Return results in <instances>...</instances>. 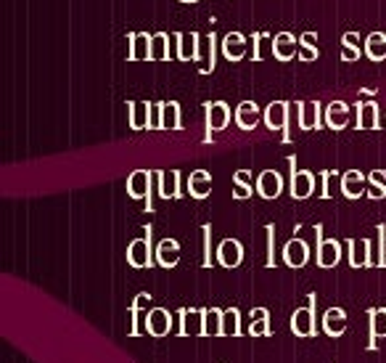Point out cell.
<instances>
[{
  "mask_svg": "<svg viewBox=\"0 0 386 363\" xmlns=\"http://www.w3.org/2000/svg\"><path fill=\"white\" fill-rule=\"evenodd\" d=\"M162 130H183V109H180L177 101H165Z\"/></svg>",
  "mask_w": 386,
  "mask_h": 363,
  "instance_id": "cell-34",
  "label": "cell"
},
{
  "mask_svg": "<svg viewBox=\"0 0 386 363\" xmlns=\"http://www.w3.org/2000/svg\"><path fill=\"white\" fill-rule=\"evenodd\" d=\"M349 265L352 268H368L373 265V242L370 239H349Z\"/></svg>",
  "mask_w": 386,
  "mask_h": 363,
  "instance_id": "cell-20",
  "label": "cell"
},
{
  "mask_svg": "<svg viewBox=\"0 0 386 363\" xmlns=\"http://www.w3.org/2000/svg\"><path fill=\"white\" fill-rule=\"evenodd\" d=\"M249 45H251V38H246L243 32H228V35L222 38V59L225 61L249 59Z\"/></svg>",
  "mask_w": 386,
  "mask_h": 363,
  "instance_id": "cell-10",
  "label": "cell"
},
{
  "mask_svg": "<svg viewBox=\"0 0 386 363\" xmlns=\"http://www.w3.org/2000/svg\"><path fill=\"white\" fill-rule=\"evenodd\" d=\"M185 188H188V194L193 199H206L212 194V173L209 170H193L191 175H188Z\"/></svg>",
  "mask_w": 386,
  "mask_h": 363,
  "instance_id": "cell-25",
  "label": "cell"
},
{
  "mask_svg": "<svg viewBox=\"0 0 386 363\" xmlns=\"http://www.w3.org/2000/svg\"><path fill=\"white\" fill-rule=\"evenodd\" d=\"M384 119H386V114H384Z\"/></svg>",
  "mask_w": 386,
  "mask_h": 363,
  "instance_id": "cell-47",
  "label": "cell"
},
{
  "mask_svg": "<svg viewBox=\"0 0 386 363\" xmlns=\"http://www.w3.org/2000/svg\"><path fill=\"white\" fill-rule=\"evenodd\" d=\"M352 122V107L344 101H331L326 107V128L331 130H344Z\"/></svg>",
  "mask_w": 386,
  "mask_h": 363,
  "instance_id": "cell-22",
  "label": "cell"
},
{
  "mask_svg": "<svg viewBox=\"0 0 386 363\" xmlns=\"http://www.w3.org/2000/svg\"><path fill=\"white\" fill-rule=\"evenodd\" d=\"M214 260L222 268H238L243 263V244L238 239H222L214 249Z\"/></svg>",
  "mask_w": 386,
  "mask_h": 363,
  "instance_id": "cell-11",
  "label": "cell"
},
{
  "mask_svg": "<svg viewBox=\"0 0 386 363\" xmlns=\"http://www.w3.org/2000/svg\"><path fill=\"white\" fill-rule=\"evenodd\" d=\"M291 107L294 104H289V101H270L265 107V125H268V130H283V143H291Z\"/></svg>",
  "mask_w": 386,
  "mask_h": 363,
  "instance_id": "cell-4",
  "label": "cell"
},
{
  "mask_svg": "<svg viewBox=\"0 0 386 363\" xmlns=\"http://www.w3.org/2000/svg\"><path fill=\"white\" fill-rule=\"evenodd\" d=\"M365 197L373 199V202L386 199V173H384V170H370V175H368Z\"/></svg>",
  "mask_w": 386,
  "mask_h": 363,
  "instance_id": "cell-35",
  "label": "cell"
},
{
  "mask_svg": "<svg viewBox=\"0 0 386 363\" xmlns=\"http://www.w3.org/2000/svg\"><path fill=\"white\" fill-rule=\"evenodd\" d=\"M159 178V199H180L183 197V180H180V173L177 170H159L156 173Z\"/></svg>",
  "mask_w": 386,
  "mask_h": 363,
  "instance_id": "cell-23",
  "label": "cell"
},
{
  "mask_svg": "<svg viewBox=\"0 0 386 363\" xmlns=\"http://www.w3.org/2000/svg\"><path fill=\"white\" fill-rule=\"evenodd\" d=\"M202 242H204V257H202V265L204 268H212L217 260H214V249H212V226L209 223H204L202 226Z\"/></svg>",
  "mask_w": 386,
  "mask_h": 363,
  "instance_id": "cell-39",
  "label": "cell"
},
{
  "mask_svg": "<svg viewBox=\"0 0 386 363\" xmlns=\"http://www.w3.org/2000/svg\"><path fill=\"white\" fill-rule=\"evenodd\" d=\"M162 114H165V101H151V119H148V130H162Z\"/></svg>",
  "mask_w": 386,
  "mask_h": 363,
  "instance_id": "cell-42",
  "label": "cell"
},
{
  "mask_svg": "<svg viewBox=\"0 0 386 363\" xmlns=\"http://www.w3.org/2000/svg\"><path fill=\"white\" fill-rule=\"evenodd\" d=\"M307 308H297L291 315V332L297 337H315L318 334V315H315V303L318 295H307Z\"/></svg>",
  "mask_w": 386,
  "mask_h": 363,
  "instance_id": "cell-3",
  "label": "cell"
},
{
  "mask_svg": "<svg viewBox=\"0 0 386 363\" xmlns=\"http://www.w3.org/2000/svg\"><path fill=\"white\" fill-rule=\"evenodd\" d=\"M233 119H236L238 128L249 133V130H254L262 119H265V114H262V109L257 107V101H241V104L236 107V112H233Z\"/></svg>",
  "mask_w": 386,
  "mask_h": 363,
  "instance_id": "cell-18",
  "label": "cell"
},
{
  "mask_svg": "<svg viewBox=\"0 0 386 363\" xmlns=\"http://www.w3.org/2000/svg\"><path fill=\"white\" fill-rule=\"evenodd\" d=\"M299 61H304V64H312V61L320 59V50H318V32H304L299 38V56H297Z\"/></svg>",
  "mask_w": 386,
  "mask_h": 363,
  "instance_id": "cell-33",
  "label": "cell"
},
{
  "mask_svg": "<svg viewBox=\"0 0 386 363\" xmlns=\"http://www.w3.org/2000/svg\"><path fill=\"white\" fill-rule=\"evenodd\" d=\"M233 112L225 101H209L206 104V133H222V130L231 125Z\"/></svg>",
  "mask_w": 386,
  "mask_h": 363,
  "instance_id": "cell-13",
  "label": "cell"
},
{
  "mask_svg": "<svg viewBox=\"0 0 386 363\" xmlns=\"http://www.w3.org/2000/svg\"><path fill=\"white\" fill-rule=\"evenodd\" d=\"M177 318H180V337L191 340V337H204V308L196 310V308H180L177 310Z\"/></svg>",
  "mask_w": 386,
  "mask_h": 363,
  "instance_id": "cell-17",
  "label": "cell"
},
{
  "mask_svg": "<svg viewBox=\"0 0 386 363\" xmlns=\"http://www.w3.org/2000/svg\"><path fill=\"white\" fill-rule=\"evenodd\" d=\"M373 265L386 268V226L378 223L376 226V244H373Z\"/></svg>",
  "mask_w": 386,
  "mask_h": 363,
  "instance_id": "cell-38",
  "label": "cell"
},
{
  "mask_svg": "<svg viewBox=\"0 0 386 363\" xmlns=\"http://www.w3.org/2000/svg\"><path fill=\"white\" fill-rule=\"evenodd\" d=\"M204 337H222L220 308H204Z\"/></svg>",
  "mask_w": 386,
  "mask_h": 363,
  "instance_id": "cell-37",
  "label": "cell"
},
{
  "mask_svg": "<svg viewBox=\"0 0 386 363\" xmlns=\"http://www.w3.org/2000/svg\"><path fill=\"white\" fill-rule=\"evenodd\" d=\"M233 180H236V183H251L249 170H236V173H233Z\"/></svg>",
  "mask_w": 386,
  "mask_h": 363,
  "instance_id": "cell-45",
  "label": "cell"
},
{
  "mask_svg": "<svg viewBox=\"0 0 386 363\" xmlns=\"http://www.w3.org/2000/svg\"><path fill=\"white\" fill-rule=\"evenodd\" d=\"M280 257H283V263L289 265V268L299 271V268H304L309 263L312 255H309V244L302 236H291L289 242L283 244V249H280Z\"/></svg>",
  "mask_w": 386,
  "mask_h": 363,
  "instance_id": "cell-8",
  "label": "cell"
},
{
  "mask_svg": "<svg viewBox=\"0 0 386 363\" xmlns=\"http://www.w3.org/2000/svg\"><path fill=\"white\" fill-rule=\"evenodd\" d=\"M270 40L268 32H254L251 35V50H249V59L251 61H262L265 59V43Z\"/></svg>",
  "mask_w": 386,
  "mask_h": 363,
  "instance_id": "cell-40",
  "label": "cell"
},
{
  "mask_svg": "<svg viewBox=\"0 0 386 363\" xmlns=\"http://www.w3.org/2000/svg\"><path fill=\"white\" fill-rule=\"evenodd\" d=\"M336 173L333 170H326L323 173V191H320V199H331V180H336Z\"/></svg>",
  "mask_w": 386,
  "mask_h": 363,
  "instance_id": "cell-44",
  "label": "cell"
},
{
  "mask_svg": "<svg viewBox=\"0 0 386 363\" xmlns=\"http://www.w3.org/2000/svg\"><path fill=\"white\" fill-rule=\"evenodd\" d=\"M355 128L358 130H381V112L376 101H360L358 114H355Z\"/></svg>",
  "mask_w": 386,
  "mask_h": 363,
  "instance_id": "cell-21",
  "label": "cell"
},
{
  "mask_svg": "<svg viewBox=\"0 0 386 363\" xmlns=\"http://www.w3.org/2000/svg\"><path fill=\"white\" fill-rule=\"evenodd\" d=\"M249 334L251 337H270V310L254 308L249 313Z\"/></svg>",
  "mask_w": 386,
  "mask_h": 363,
  "instance_id": "cell-32",
  "label": "cell"
},
{
  "mask_svg": "<svg viewBox=\"0 0 386 363\" xmlns=\"http://www.w3.org/2000/svg\"><path fill=\"white\" fill-rule=\"evenodd\" d=\"M368 329H370V350H376V340L386 337V308H370L368 310Z\"/></svg>",
  "mask_w": 386,
  "mask_h": 363,
  "instance_id": "cell-29",
  "label": "cell"
},
{
  "mask_svg": "<svg viewBox=\"0 0 386 363\" xmlns=\"http://www.w3.org/2000/svg\"><path fill=\"white\" fill-rule=\"evenodd\" d=\"M251 194H257V188L251 183H236L233 180V199H249Z\"/></svg>",
  "mask_w": 386,
  "mask_h": 363,
  "instance_id": "cell-43",
  "label": "cell"
},
{
  "mask_svg": "<svg viewBox=\"0 0 386 363\" xmlns=\"http://www.w3.org/2000/svg\"><path fill=\"white\" fill-rule=\"evenodd\" d=\"M270 48H272L275 61H280V64H289V61H294L297 56H299V38H297V35H291L289 30H283V32H278V35L272 38Z\"/></svg>",
  "mask_w": 386,
  "mask_h": 363,
  "instance_id": "cell-9",
  "label": "cell"
},
{
  "mask_svg": "<svg viewBox=\"0 0 386 363\" xmlns=\"http://www.w3.org/2000/svg\"><path fill=\"white\" fill-rule=\"evenodd\" d=\"M180 3H185V6H193V3H202V0H180Z\"/></svg>",
  "mask_w": 386,
  "mask_h": 363,
  "instance_id": "cell-46",
  "label": "cell"
},
{
  "mask_svg": "<svg viewBox=\"0 0 386 363\" xmlns=\"http://www.w3.org/2000/svg\"><path fill=\"white\" fill-rule=\"evenodd\" d=\"M241 334H243V324L238 308L222 310V337H241Z\"/></svg>",
  "mask_w": 386,
  "mask_h": 363,
  "instance_id": "cell-36",
  "label": "cell"
},
{
  "mask_svg": "<svg viewBox=\"0 0 386 363\" xmlns=\"http://www.w3.org/2000/svg\"><path fill=\"white\" fill-rule=\"evenodd\" d=\"M127 263L133 268H151L156 263V246H154V228L143 226V236L133 239L127 246Z\"/></svg>",
  "mask_w": 386,
  "mask_h": 363,
  "instance_id": "cell-1",
  "label": "cell"
},
{
  "mask_svg": "<svg viewBox=\"0 0 386 363\" xmlns=\"http://www.w3.org/2000/svg\"><path fill=\"white\" fill-rule=\"evenodd\" d=\"M365 56V50H363V38H360V32H344L341 35V61H349V64H355Z\"/></svg>",
  "mask_w": 386,
  "mask_h": 363,
  "instance_id": "cell-27",
  "label": "cell"
},
{
  "mask_svg": "<svg viewBox=\"0 0 386 363\" xmlns=\"http://www.w3.org/2000/svg\"><path fill=\"white\" fill-rule=\"evenodd\" d=\"M265 236H268V260H265V265L275 268V226L272 223L265 226Z\"/></svg>",
  "mask_w": 386,
  "mask_h": 363,
  "instance_id": "cell-41",
  "label": "cell"
},
{
  "mask_svg": "<svg viewBox=\"0 0 386 363\" xmlns=\"http://www.w3.org/2000/svg\"><path fill=\"white\" fill-rule=\"evenodd\" d=\"M175 59L199 61L202 56V35L199 32H175Z\"/></svg>",
  "mask_w": 386,
  "mask_h": 363,
  "instance_id": "cell-6",
  "label": "cell"
},
{
  "mask_svg": "<svg viewBox=\"0 0 386 363\" xmlns=\"http://www.w3.org/2000/svg\"><path fill=\"white\" fill-rule=\"evenodd\" d=\"M338 191H341V197H347V199L365 197L368 175L365 173H360V170H347V173H341V178H338Z\"/></svg>",
  "mask_w": 386,
  "mask_h": 363,
  "instance_id": "cell-12",
  "label": "cell"
},
{
  "mask_svg": "<svg viewBox=\"0 0 386 363\" xmlns=\"http://www.w3.org/2000/svg\"><path fill=\"white\" fill-rule=\"evenodd\" d=\"M363 50H365V59L370 61H384L386 59V32H370L363 40Z\"/></svg>",
  "mask_w": 386,
  "mask_h": 363,
  "instance_id": "cell-30",
  "label": "cell"
},
{
  "mask_svg": "<svg viewBox=\"0 0 386 363\" xmlns=\"http://www.w3.org/2000/svg\"><path fill=\"white\" fill-rule=\"evenodd\" d=\"M172 313L167 310V308H151L148 313H145V332L156 337V340H162L167 334L172 332Z\"/></svg>",
  "mask_w": 386,
  "mask_h": 363,
  "instance_id": "cell-14",
  "label": "cell"
},
{
  "mask_svg": "<svg viewBox=\"0 0 386 363\" xmlns=\"http://www.w3.org/2000/svg\"><path fill=\"white\" fill-rule=\"evenodd\" d=\"M297 107V119H299V128L307 130H320V125H326V109L320 101H299L294 104Z\"/></svg>",
  "mask_w": 386,
  "mask_h": 363,
  "instance_id": "cell-7",
  "label": "cell"
},
{
  "mask_svg": "<svg viewBox=\"0 0 386 363\" xmlns=\"http://www.w3.org/2000/svg\"><path fill=\"white\" fill-rule=\"evenodd\" d=\"M315 236H318L315 263H318L320 268H336V265L341 263V242L326 239V236H323V226H315Z\"/></svg>",
  "mask_w": 386,
  "mask_h": 363,
  "instance_id": "cell-5",
  "label": "cell"
},
{
  "mask_svg": "<svg viewBox=\"0 0 386 363\" xmlns=\"http://www.w3.org/2000/svg\"><path fill=\"white\" fill-rule=\"evenodd\" d=\"M151 32H130L127 35V59L130 61H151Z\"/></svg>",
  "mask_w": 386,
  "mask_h": 363,
  "instance_id": "cell-19",
  "label": "cell"
},
{
  "mask_svg": "<svg viewBox=\"0 0 386 363\" xmlns=\"http://www.w3.org/2000/svg\"><path fill=\"white\" fill-rule=\"evenodd\" d=\"M320 329L329 337H344L349 329V315L344 308H329L326 313L320 315Z\"/></svg>",
  "mask_w": 386,
  "mask_h": 363,
  "instance_id": "cell-16",
  "label": "cell"
},
{
  "mask_svg": "<svg viewBox=\"0 0 386 363\" xmlns=\"http://www.w3.org/2000/svg\"><path fill=\"white\" fill-rule=\"evenodd\" d=\"M127 114H130V128L133 130H148L151 101H127Z\"/></svg>",
  "mask_w": 386,
  "mask_h": 363,
  "instance_id": "cell-28",
  "label": "cell"
},
{
  "mask_svg": "<svg viewBox=\"0 0 386 363\" xmlns=\"http://www.w3.org/2000/svg\"><path fill=\"white\" fill-rule=\"evenodd\" d=\"M289 167H291V180H289V194L291 199H297V202H304V199H309L312 194H315V175L309 173V170H297V157L291 154L289 159Z\"/></svg>",
  "mask_w": 386,
  "mask_h": 363,
  "instance_id": "cell-2",
  "label": "cell"
},
{
  "mask_svg": "<svg viewBox=\"0 0 386 363\" xmlns=\"http://www.w3.org/2000/svg\"><path fill=\"white\" fill-rule=\"evenodd\" d=\"M156 263L162 265V268H175V265H180V242L177 239H159V244H156Z\"/></svg>",
  "mask_w": 386,
  "mask_h": 363,
  "instance_id": "cell-24",
  "label": "cell"
},
{
  "mask_svg": "<svg viewBox=\"0 0 386 363\" xmlns=\"http://www.w3.org/2000/svg\"><path fill=\"white\" fill-rule=\"evenodd\" d=\"M217 67V35L209 32L202 40V56H199V75H212Z\"/></svg>",
  "mask_w": 386,
  "mask_h": 363,
  "instance_id": "cell-26",
  "label": "cell"
},
{
  "mask_svg": "<svg viewBox=\"0 0 386 363\" xmlns=\"http://www.w3.org/2000/svg\"><path fill=\"white\" fill-rule=\"evenodd\" d=\"M254 188H257V194L262 199L272 202V199H278L283 194V178H280L278 170H262L257 180H254Z\"/></svg>",
  "mask_w": 386,
  "mask_h": 363,
  "instance_id": "cell-15",
  "label": "cell"
},
{
  "mask_svg": "<svg viewBox=\"0 0 386 363\" xmlns=\"http://www.w3.org/2000/svg\"><path fill=\"white\" fill-rule=\"evenodd\" d=\"M172 35L170 32H156L151 38V61H170L172 59Z\"/></svg>",
  "mask_w": 386,
  "mask_h": 363,
  "instance_id": "cell-31",
  "label": "cell"
}]
</instances>
